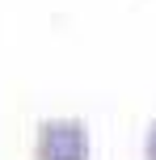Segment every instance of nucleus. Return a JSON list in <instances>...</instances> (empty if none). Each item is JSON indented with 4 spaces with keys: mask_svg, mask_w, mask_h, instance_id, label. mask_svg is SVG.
<instances>
[{
    "mask_svg": "<svg viewBox=\"0 0 156 160\" xmlns=\"http://www.w3.org/2000/svg\"><path fill=\"white\" fill-rule=\"evenodd\" d=\"M143 160H156V122L148 127V139H143Z\"/></svg>",
    "mask_w": 156,
    "mask_h": 160,
    "instance_id": "2",
    "label": "nucleus"
},
{
    "mask_svg": "<svg viewBox=\"0 0 156 160\" xmlns=\"http://www.w3.org/2000/svg\"><path fill=\"white\" fill-rule=\"evenodd\" d=\"M89 127L80 118H51L38 127L34 139V160H89Z\"/></svg>",
    "mask_w": 156,
    "mask_h": 160,
    "instance_id": "1",
    "label": "nucleus"
}]
</instances>
